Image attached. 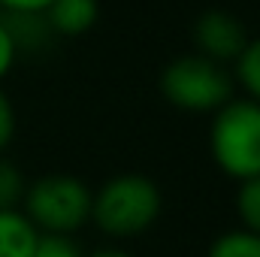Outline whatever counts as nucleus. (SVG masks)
Instances as JSON below:
<instances>
[{
  "label": "nucleus",
  "mask_w": 260,
  "mask_h": 257,
  "mask_svg": "<svg viewBox=\"0 0 260 257\" xmlns=\"http://www.w3.org/2000/svg\"><path fill=\"white\" fill-rule=\"evenodd\" d=\"M15 61H18V46H15L9 27H6L3 18H0V82L9 76V70L15 67Z\"/></svg>",
  "instance_id": "13"
},
{
  "label": "nucleus",
  "mask_w": 260,
  "mask_h": 257,
  "mask_svg": "<svg viewBox=\"0 0 260 257\" xmlns=\"http://www.w3.org/2000/svg\"><path fill=\"white\" fill-rule=\"evenodd\" d=\"M40 230L21 209H0V257H30Z\"/></svg>",
  "instance_id": "7"
},
{
  "label": "nucleus",
  "mask_w": 260,
  "mask_h": 257,
  "mask_svg": "<svg viewBox=\"0 0 260 257\" xmlns=\"http://www.w3.org/2000/svg\"><path fill=\"white\" fill-rule=\"evenodd\" d=\"M24 188H27L24 173L15 164L0 157V209H18L21 197H24Z\"/></svg>",
  "instance_id": "11"
},
{
  "label": "nucleus",
  "mask_w": 260,
  "mask_h": 257,
  "mask_svg": "<svg viewBox=\"0 0 260 257\" xmlns=\"http://www.w3.org/2000/svg\"><path fill=\"white\" fill-rule=\"evenodd\" d=\"M18 209L40 233L73 236L91 221V188L70 173H46L27 182Z\"/></svg>",
  "instance_id": "3"
},
{
  "label": "nucleus",
  "mask_w": 260,
  "mask_h": 257,
  "mask_svg": "<svg viewBox=\"0 0 260 257\" xmlns=\"http://www.w3.org/2000/svg\"><path fill=\"white\" fill-rule=\"evenodd\" d=\"M12 136H15V109L0 88V151L12 142Z\"/></svg>",
  "instance_id": "14"
},
{
  "label": "nucleus",
  "mask_w": 260,
  "mask_h": 257,
  "mask_svg": "<svg viewBox=\"0 0 260 257\" xmlns=\"http://www.w3.org/2000/svg\"><path fill=\"white\" fill-rule=\"evenodd\" d=\"M209 148L218 170L236 182L260 176V100L230 97L212 112Z\"/></svg>",
  "instance_id": "2"
},
{
  "label": "nucleus",
  "mask_w": 260,
  "mask_h": 257,
  "mask_svg": "<svg viewBox=\"0 0 260 257\" xmlns=\"http://www.w3.org/2000/svg\"><path fill=\"white\" fill-rule=\"evenodd\" d=\"M191 37L197 52L218 64H233L248 43L245 24L227 9H206L203 15H197Z\"/></svg>",
  "instance_id": "5"
},
{
  "label": "nucleus",
  "mask_w": 260,
  "mask_h": 257,
  "mask_svg": "<svg viewBox=\"0 0 260 257\" xmlns=\"http://www.w3.org/2000/svg\"><path fill=\"white\" fill-rule=\"evenodd\" d=\"M46 24L58 37H82L100 18V0H52L43 12Z\"/></svg>",
  "instance_id": "6"
},
{
  "label": "nucleus",
  "mask_w": 260,
  "mask_h": 257,
  "mask_svg": "<svg viewBox=\"0 0 260 257\" xmlns=\"http://www.w3.org/2000/svg\"><path fill=\"white\" fill-rule=\"evenodd\" d=\"M206 257H260V233L242 230V227L227 230L209 245Z\"/></svg>",
  "instance_id": "9"
},
{
  "label": "nucleus",
  "mask_w": 260,
  "mask_h": 257,
  "mask_svg": "<svg viewBox=\"0 0 260 257\" xmlns=\"http://www.w3.org/2000/svg\"><path fill=\"white\" fill-rule=\"evenodd\" d=\"M82 257H130V251L109 245V248H97V251H91V254H82Z\"/></svg>",
  "instance_id": "16"
},
{
  "label": "nucleus",
  "mask_w": 260,
  "mask_h": 257,
  "mask_svg": "<svg viewBox=\"0 0 260 257\" xmlns=\"http://www.w3.org/2000/svg\"><path fill=\"white\" fill-rule=\"evenodd\" d=\"M160 94L182 112H215L233 97V73L206 55H182L164 67Z\"/></svg>",
  "instance_id": "4"
},
{
  "label": "nucleus",
  "mask_w": 260,
  "mask_h": 257,
  "mask_svg": "<svg viewBox=\"0 0 260 257\" xmlns=\"http://www.w3.org/2000/svg\"><path fill=\"white\" fill-rule=\"evenodd\" d=\"M233 82L245 88V97L260 100V34L248 37L245 49L233 61Z\"/></svg>",
  "instance_id": "8"
},
{
  "label": "nucleus",
  "mask_w": 260,
  "mask_h": 257,
  "mask_svg": "<svg viewBox=\"0 0 260 257\" xmlns=\"http://www.w3.org/2000/svg\"><path fill=\"white\" fill-rule=\"evenodd\" d=\"M164 209L160 188L142 173H121L91 191V221L112 239H130L154 227Z\"/></svg>",
  "instance_id": "1"
},
{
  "label": "nucleus",
  "mask_w": 260,
  "mask_h": 257,
  "mask_svg": "<svg viewBox=\"0 0 260 257\" xmlns=\"http://www.w3.org/2000/svg\"><path fill=\"white\" fill-rule=\"evenodd\" d=\"M49 3L52 0H0V9L12 15H40L49 9Z\"/></svg>",
  "instance_id": "15"
},
{
  "label": "nucleus",
  "mask_w": 260,
  "mask_h": 257,
  "mask_svg": "<svg viewBox=\"0 0 260 257\" xmlns=\"http://www.w3.org/2000/svg\"><path fill=\"white\" fill-rule=\"evenodd\" d=\"M30 257H82L79 245L73 242V236H58V233H40L37 248Z\"/></svg>",
  "instance_id": "12"
},
{
  "label": "nucleus",
  "mask_w": 260,
  "mask_h": 257,
  "mask_svg": "<svg viewBox=\"0 0 260 257\" xmlns=\"http://www.w3.org/2000/svg\"><path fill=\"white\" fill-rule=\"evenodd\" d=\"M236 215H239L242 230L260 233V176L239 182V191H236Z\"/></svg>",
  "instance_id": "10"
}]
</instances>
